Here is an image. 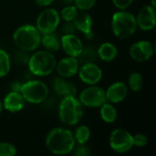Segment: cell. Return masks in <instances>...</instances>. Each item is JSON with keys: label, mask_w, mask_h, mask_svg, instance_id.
Segmentation results:
<instances>
[{"label": "cell", "mask_w": 156, "mask_h": 156, "mask_svg": "<svg viewBox=\"0 0 156 156\" xmlns=\"http://www.w3.org/2000/svg\"><path fill=\"white\" fill-rule=\"evenodd\" d=\"M46 146L54 154L64 155L73 151L75 146L74 134L65 128L51 130L46 138Z\"/></svg>", "instance_id": "1"}, {"label": "cell", "mask_w": 156, "mask_h": 156, "mask_svg": "<svg viewBox=\"0 0 156 156\" xmlns=\"http://www.w3.org/2000/svg\"><path fill=\"white\" fill-rule=\"evenodd\" d=\"M15 45L25 52L37 49L41 43V34L37 28L32 25L19 27L13 35Z\"/></svg>", "instance_id": "2"}, {"label": "cell", "mask_w": 156, "mask_h": 156, "mask_svg": "<svg viewBox=\"0 0 156 156\" xmlns=\"http://www.w3.org/2000/svg\"><path fill=\"white\" fill-rule=\"evenodd\" d=\"M83 116V107L75 96L63 97L58 106V117L62 123L68 126L76 125Z\"/></svg>", "instance_id": "3"}, {"label": "cell", "mask_w": 156, "mask_h": 156, "mask_svg": "<svg viewBox=\"0 0 156 156\" xmlns=\"http://www.w3.org/2000/svg\"><path fill=\"white\" fill-rule=\"evenodd\" d=\"M137 27L136 17L132 13L119 11L113 14L112 28L117 37L121 39L129 38L136 32Z\"/></svg>", "instance_id": "4"}, {"label": "cell", "mask_w": 156, "mask_h": 156, "mask_svg": "<svg viewBox=\"0 0 156 156\" xmlns=\"http://www.w3.org/2000/svg\"><path fill=\"white\" fill-rule=\"evenodd\" d=\"M57 61L54 55L47 50L34 53L28 59V68L35 76H48L56 69Z\"/></svg>", "instance_id": "5"}, {"label": "cell", "mask_w": 156, "mask_h": 156, "mask_svg": "<svg viewBox=\"0 0 156 156\" xmlns=\"http://www.w3.org/2000/svg\"><path fill=\"white\" fill-rule=\"evenodd\" d=\"M19 92L24 100L34 104H39L47 100L49 90L46 83L37 80H31L21 84Z\"/></svg>", "instance_id": "6"}, {"label": "cell", "mask_w": 156, "mask_h": 156, "mask_svg": "<svg viewBox=\"0 0 156 156\" xmlns=\"http://www.w3.org/2000/svg\"><path fill=\"white\" fill-rule=\"evenodd\" d=\"M60 22V16L54 8H48L43 10L37 18L36 27L40 34L53 33L58 27Z\"/></svg>", "instance_id": "7"}, {"label": "cell", "mask_w": 156, "mask_h": 156, "mask_svg": "<svg viewBox=\"0 0 156 156\" xmlns=\"http://www.w3.org/2000/svg\"><path fill=\"white\" fill-rule=\"evenodd\" d=\"M79 101L82 106L90 108H99L104 102H106L105 90L95 85H90V87L83 90L80 94Z\"/></svg>", "instance_id": "8"}, {"label": "cell", "mask_w": 156, "mask_h": 156, "mask_svg": "<svg viewBox=\"0 0 156 156\" xmlns=\"http://www.w3.org/2000/svg\"><path fill=\"white\" fill-rule=\"evenodd\" d=\"M109 144L114 152L118 154L127 153L133 146V135L126 130L116 129L111 133Z\"/></svg>", "instance_id": "9"}, {"label": "cell", "mask_w": 156, "mask_h": 156, "mask_svg": "<svg viewBox=\"0 0 156 156\" xmlns=\"http://www.w3.org/2000/svg\"><path fill=\"white\" fill-rule=\"evenodd\" d=\"M78 73L80 80L88 85H96L102 78L101 69L94 62L82 64L80 66Z\"/></svg>", "instance_id": "10"}, {"label": "cell", "mask_w": 156, "mask_h": 156, "mask_svg": "<svg viewBox=\"0 0 156 156\" xmlns=\"http://www.w3.org/2000/svg\"><path fill=\"white\" fill-rule=\"evenodd\" d=\"M154 48L151 42L141 40L132 45L130 48V55L132 58L137 62H144L152 58Z\"/></svg>", "instance_id": "11"}, {"label": "cell", "mask_w": 156, "mask_h": 156, "mask_svg": "<svg viewBox=\"0 0 156 156\" xmlns=\"http://www.w3.org/2000/svg\"><path fill=\"white\" fill-rule=\"evenodd\" d=\"M136 23L137 27L144 31L154 28L156 23L155 7L152 5H146L142 8L136 17Z\"/></svg>", "instance_id": "12"}, {"label": "cell", "mask_w": 156, "mask_h": 156, "mask_svg": "<svg viewBox=\"0 0 156 156\" xmlns=\"http://www.w3.org/2000/svg\"><path fill=\"white\" fill-rule=\"evenodd\" d=\"M61 46L68 56L74 58H77L83 48L81 40L75 34L63 35L61 37Z\"/></svg>", "instance_id": "13"}, {"label": "cell", "mask_w": 156, "mask_h": 156, "mask_svg": "<svg viewBox=\"0 0 156 156\" xmlns=\"http://www.w3.org/2000/svg\"><path fill=\"white\" fill-rule=\"evenodd\" d=\"M80 63L74 57H67L58 61L56 65V69L59 76L62 78H70L78 73Z\"/></svg>", "instance_id": "14"}, {"label": "cell", "mask_w": 156, "mask_h": 156, "mask_svg": "<svg viewBox=\"0 0 156 156\" xmlns=\"http://www.w3.org/2000/svg\"><path fill=\"white\" fill-rule=\"evenodd\" d=\"M73 23L76 27V29L82 32L87 39H91L93 37V33H92L93 21L91 16L88 13L81 10L80 12H78L75 18L73 19Z\"/></svg>", "instance_id": "15"}, {"label": "cell", "mask_w": 156, "mask_h": 156, "mask_svg": "<svg viewBox=\"0 0 156 156\" xmlns=\"http://www.w3.org/2000/svg\"><path fill=\"white\" fill-rule=\"evenodd\" d=\"M128 94L127 85L122 81H117L112 84L106 90V100L112 103L122 101Z\"/></svg>", "instance_id": "16"}, {"label": "cell", "mask_w": 156, "mask_h": 156, "mask_svg": "<svg viewBox=\"0 0 156 156\" xmlns=\"http://www.w3.org/2000/svg\"><path fill=\"white\" fill-rule=\"evenodd\" d=\"M25 105V100L19 91H11L4 99L3 107L10 112H20Z\"/></svg>", "instance_id": "17"}, {"label": "cell", "mask_w": 156, "mask_h": 156, "mask_svg": "<svg viewBox=\"0 0 156 156\" xmlns=\"http://www.w3.org/2000/svg\"><path fill=\"white\" fill-rule=\"evenodd\" d=\"M53 87H54L56 92L59 96H62V97L75 96L77 93L76 86L72 82H69V81L65 80L62 77L55 79Z\"/></svg>", "instance_id": "18"}, {"label": "cell", "mask_w": 156, "mask_h": 156, "mask_svg": "<svg viewBox=\"0 0 156 156\" xmlns=\"http://www.w3.org/2000/svg\"><path fill=\"white\" fill-rule=\"evenodd\" d=\"M117 54H118L117 48L110 42L102 43L99 47L97 51V55L99 56V58L106 62L112 61L117 57Z\"/></svg>", "instance_id": "19"}, {"label": "cell", "mask_w": 156, "mask_h": 156, "mask_svg": "<svg viewBox=\"0 0 156 156\" xmlns=\"http://www.w3.org/2000/svg\"><path fill=\"white\" fill-rule=\"evenodd\" d=\"M48 52H57L60 48V42L53 33L45 34L41 37V43Z\"/></svg>", "instance_id": "20"}, {"label": "cell", "mask_w": 156, "mask_h": 156, "mask_svg": "<svg viewBox=\"0 0 156 156\" xmlns=\"http://www.w3.org/2000/svg\"><path fill=\"white\" fill-rule=\"evenodd\" d=\"M101 117L107 123H112L117 119V111L111 103L104 102L101 106Z\"/></svg>", "instance_id": "21"}, {"label": "cell", "mask_w": 156, "mask_h": 156, "mask_svg": "<svg viewBox=\"0 0 156 156\" xmlns=\"http://www.w3.org/2000/svg\"><path fill=\"white\" fill-rule=\"evenodd\" d=\"M97 52L92 47H88V48H83L80 54L76 58L80 63V65L86 64V63H90L94 62L97 58Z\"/></svg>", "instance_id": "22"}, {"label": "cell", "mask_w": 156, "mask_h": 156, "mask_svg": "<svg viewBox=\"0 0 156 156\" xmlns=\"http://www.w3.org/2000/svg\"><path fill=\"white\" fill-rule=\"evenodd\" d=\"M90 137V130L86 125H80L76 129L74 138L80 144H85Z\"/></svg>", "instance_id": "23"}, {"label": "cell", "mask_w": 156, "mask_h": 156, "mask_svg": "<svg viewBox=\"0 0 156 156\" xmlns=\"http://www.w3.org/2000/svg\"><path fill=\"white\" fill-rule=\"evenodd\" d=\"M11 62L8 54L0 48V78H3L10 71Z\"/></svg>", "instance_id": "24"}, {"label": "cell", "mask_w": 156, "mask_h": 156, "mask_svg": "<svg viewBox=\"0 0 156 156\" xmlns=\"http://www.w3.org/2000/svg\"><path fill=\"white\" fill-rule=\"evenodd\" d=\"M130 89L133 92H138L143 88V77L139 72H133L128 80Z\"/></svg>", "instance_id": "25"}, {"label": "cell", "mask_w": 156, "mask_h": 156, "mask_svg": "<svg viewBox=\"0 0 156 156\" xmlns=\"http://www.w3.org/2000/svg\"><path fill=\"white\" fill-rule=\"evenodd\" d=\"M78 13V8L72 5H67L61 10V17L63 20L67 21H73L76 15Z\"/></svg>", "instance_id": "26"}, {"label": "cell", "mask_w": 156, "mask_h": 156, "mask_svg": "<svg viewBox=\"0 0 156 156\" xmlns=\"http://www.w3.org/2000/svg\"><path fill=\"white\" fill-rule=\"evenodd\" d=\"M16 154V147L9 143H0V156H14Z\"/></svg>", "instance_id": "27"}, {"label": "cell", "mask_w": 156, "mask_h": 156, "mask_svg": "<svg viewBox=\"0 0 156 156\" xmlns=\"http://www.w3.org/2000/svg\"><path fill=\"white\" fill-rule=\"evenodd\" d=\"M74 2V5L81 10V11H85V10H89L96 3V0H73Z\"/></svg>", "instance_id": "28"}, {"label": "cell", "mask_w": 156, "mask_h": 156, "mask_svg": "<svg viewBox=\"0 0 156 156\" xmlns=\"http://www.w3.org/2000/svg\"><path fill=\"white\" fill-rule=\"evenodd\" d=\"M133 145L137 147H144L148 144V138L144 134L137 133L136 135L133 136Z\"/></svg>", "instance_id": "29"}, {"label": "cell", "mask_w": 156, "mask_h": 156, "mask_svg": "<svg viewBox=\"0 0 156 156\" xmlns=\"http://www.w3.org/2000/svg\"><path fill=\"white\" fill-rule=\"evenodd\" d=\"M75 30H76V27L73 21H67V23H65L61 27V32L63 33V35L74 34Z\"/></svg>", "instance_id": "30"}, {"label": "cell", "mask_w": 156, "mask_h": 156, "mask_svg": "<svg viewBox=\"0 0 156 156\" xmlns=\"http://www.w3.org/2000/svg\"><path fill=\"white\" fill-rule=\"evenodd\" d=\"M133 1V0H112L113 5L118 9H121V10H124V9L128 8L132 5Z\"/></svg>", "instance_id": "31"}, {"label": "cell", "mask_w": 156, "mask_h": 156, "mask_svg": "<svg viewBox=\"0 0 156 156\" xmlns=\"http://www.w3.org/2000/svg\"><path fill=\"white\" fill-rule=\"evenodd\" d=\"M90 154V152L88 147L84 146V144H80V146L75 151L76 156H87Z\"/></svg>", "instance_id": "32"}, {"label": "cell", "mask_w": 156, "mask_h": 156, "mask_svg": "<svg viewBox=\"0 0 156 156\" xmlns=\"http://www.w3.org/2000/svg\"><path fill=\"white\" fill-rule=\"evenodd\" d=\"M37 5L39 6H48L49 5H51V3L54 0H35Z\"/></svg>", "instance_id": "33"}, {"label": "cell", "mask_w": 156, "mask_h": 156, "mask_svg": "<svg viewBox=\"0 0 156 156\" xmlns=\"http://www.w3.org/2000/svg\"><path fill=\"white\" fill-rule=\"evenodd\" d=\"M11 87H12V90L14 91H19L20 90V87H21V84L19 82H14Z\"/></svg>", "instance_id": "34"}, {"label": "cell", "mask_w": 156, "mask_h": 156, "mask_svg": "<svg viewBox=\"0 0 156 156\" xmlns=\"http://www.w3.org/2000/svg\"><path fill=\"white\" fill-rule=\"evenodd\" d=\"M63 2V4L65 5H70L71 3H73V0H61Z\"/></svg>", "instance_id": "35"}, {"label": "cell", "mask_w": 156, "mask_h": 156, "mask_svg": "<svg viewBox=\"0 0 156 156\" xmlns=\"http://www.w3.org/2000/svg\"><path fill=\"white\" fill-rule=\"evenodd\" d=\"M2 111H3V102L0 101V114H1V112H2Z\"/></svg>", "instance_id": "36"}, {"label": "cell", "mask_w": 156, "mask_h": 156, "mask_svg": "<svg viewBox=\"0 0 156 156\" xmlns=\"http://www.w3.org/2000/svg\"><path fill=\"white\" fill-rule=\"evenodd\" d=\"M155 5H156L155 0H152V6H154V7H155Z\"/></svg>", "instance_id": "37"}]
</instances>
